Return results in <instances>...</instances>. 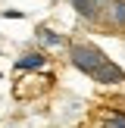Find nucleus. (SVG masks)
I'll list each match as a JSON object with an SVG mask.
<instances>
[{
  "label": "nucleus",
  "mask_w": 125,
  "mask_h": 128,
  "mask_svg": "<svg viewBox=\"0 0 125 128\" xmlns=\"http://www.w3.org/2000/svg\"><path fill=\"white\" fill-rule=\"evenodd\" d=\"M69 60H72V66L78 69V72L94 75V72L106 62V56H103V50H97L94 44H88V41H75V44H69Z\"/></svg>",
  "instance_id": "nucleus-1"
},
{
  "label": "nucleus",
  "mask_w": 125,
  "mask_h": 128,
  "mask_svg": "<svg viewBox=\"0 0 125 128\" xmlns=\"http://www.w3.org/2000/svg\"><path fill=\"white\" fill-rule=\"evenodd\" d=\"M97 25L110 31H125V0H103V12Z\"/></svg>",
  "instance_id": "nucleus-2"
},
{
  "label": "nucleus",
  "mask_w": 125,
  "mask_h": 128,
  "mask_svg": "<svg viewBox=\"0 0 125 128\" xmlns=\"http://www.w3.org/2000/svg\"><path fill=\"white\" fill-rule=\"evenodd\" d=\"M69 3L75 6V12H78L84 22H100V12H103V0H69Z\"/></svg>",
  "instance_id": "nucleus-3"
},
{
  "label": "nucleus",
  "mask_w": 125,
  "mask_h": 128,
  "mask_svg": "<svg viewBox=\"0 0 125 128\" xmlns=\"http://www.w3.org/2000/svg\"><path fill=\"white\" fill-rule=\"evenodd\" d=\"M91 78H94V81H100V84H119V81H125V72L116 66V62H110V60H106L103 66H100L97 72L91 75Z\"/></svg>",
  "instance_id": "nucleus-4"
},
{
  "label": "nucleus",
  "mask_w": 125,
  "mask_h": 128,
  "mask_svg": "<svg viewBox=\"0 0 125 128\" xmlns=\"http://www.w3.org/2000/svg\"><path fill=\"white\" fill-rule=\"evenodd\" d=\"M44 66H47V56H44V53H25V56L16 60L19 72H38V69H44Z\"/></svg>",
  "instance_id": "nucleus-5"
},
{
  "label": "nucleus",
  "mask_w": 125,
  "mask_h": 128,
  "mask_svg": "<svg viewBox=\"0 0 125 128\" xmlns=\"http://www.w3.org/2000/svg\"><path fill=\"white\" fill-rule=\"evenodd\" d=\"M38 41H41L44 47H56V50H60V47H66V41H62L60 34H53L50 28H38Z\"/></svg>",
  "instance_id": "nucleus-6"
},
{
  "label": "nucleus",
  "mask_w": 125,
  "mask_h": 128,
  "mask_svg": "<svg viewBox=\"0 0 125 128\" xmlns=\"http://www.w3.org/2000/svg\"><path fill=\"white\" fill-rule=\"evenodd\" d=\"M97 122H100V125H119V128H125V112H119V110H106Z\"/></svg>",
  "instance_id": "nucleus-7"
}]
</instances>
